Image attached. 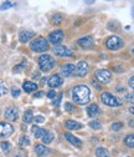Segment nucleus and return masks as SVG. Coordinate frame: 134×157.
<instances>
[{
  "mask_svg": "<svg viewBox=\"0 0 134 157\" xmlns=\"http://www.w3.org/2000/svg\"><path fill=\"white\" fill-rule=\"evenodd\" d=\"M72 99L77 105H86L91 99V91L85 85H77L72 90Z\"/></svg>",
  "mask_w": 134,
  "mask_h": 157,
  "instance_id": "f257e3e1",
  "label": "nucleus"
},
{
  "mask_svg": "<svg viewBox=\"0 0 134 157\" xmlns=\"http://www.w3.org/2000/svg\"><path fill=\"white\" fill-rule=\"evenodd\" d=\"M55 65H56V61L50 55H41L39 57V66H40V70L44 72H49L55 67Z\"/></svg>",
  "mask_w": 134,
  "mask_h": 157,
  "instance_id": "f03ea898",
  "label": "nucleus"
},
{
  "mask_svg": "<svg viewBox=\"0 0 134 157\" xmlns=\"http://www.w3.org/2000/svg\"><path fill=\"white\" fill-rule=\"evenodd\" d=\"M101 101L104 105L109 106V107H119V106H122V101L118 99V97H116L114 95H112L109 92H103L101 95Z\"/></svg>",
  "mask_w": 134,
  "mask_h": 157,
  "instance_id": "7ed1b4c3",
  "label": "nucleus"
},
{
  "mask_svg": "<svg viewBox=\"0 0 134 157\" xmlns=\"http://www.w3.org/2000/svg\"><path fill=\"white\" fill-rule=\"evenodd\" d=\"M30 48L35 52H44V51L49 50V43H47L46 39H44V37H37L36 40H34L31 43Z\"/></svg>",
  "mask_w": 134,
  "mask_h": 157,
  "instance_id": "20e7f679",
  "label": "nucleus"
},
{
  "mask_svg": "<svg viewBox=\"0 0 134 157\" xmlns=\"http://www.w3.org/2000/svg\"><path fill=\"white\" fill-rule=\"evenodd\" d=\"M106 46H107V49H109L112 51H116L124 46V41L118 36H110L106 43Z\"/></svg>",
  "mask_w": 134,
  "mask_h": 157,
  "instance_id": "39448f33",
  "label": "nucleus"
},
{
  "mask_svg": "<svg viewBox=\"0 0 134 157\" xmlns=\"http://www.w3.org/2000/svg\"><path fill=\"white\" fill-rule=\"evenodd\" d=\"M96 78L102 84H107L112 80V74L108 70H97L96 71Z\"/></svg>",
  "mask_w": 134,
  "mask_h": 157,
  "instance_id": "423d86ee",
  "label": "nucleus"
},
{
  "mask_svg": "<svg viewBox=\"0 0 134 157\" xmlns=\"http://www.w3.org/2000/svg\"><path fill=\"white\" fill-rule=\"evenodd\" d=\"M65 39V34L62 30H56V31H52L49 36V40L51 44H55V45H59L62 40Z\"/></svg>",
  "mask_w": 134,
  "mask_h": 157,
  "instance_id": "0eeeda50",
  "label": "nucleus"
},
{
  "mask_svg": "<svg viewBox=\"0 0 134 157\" xmlns=\"http://www.w3.org/2000/svg\"><path fill=\"white\" fill-rule=\"evenodd\" d=\"M14 132V127L8 122H0V139L9 137Z\"/></svg>",
  "mask_w": 134,
  "mask_h": 157,
  "instance_id": "6e6552de",
  "label": "nucleus"
},
{
  "mask_svg": "<svg viewBox=\"0 0 134 157\" xmlns=\"http://www.w3.org/2000/svg\"><path fill=\"white\" fill-rule=\"evenodd\" d=\"M49 86L51 89H57V87H60L62 84H63V78L60 76V75H52L50 78H49V81H47Z\"/></svg>",
  "mask_w": 134,
  "mask_h": 157,
  "instance_id": "1a4fd4ad",
  "label": "nucleus"
},
{
  "mask_svg": "<svg viewBox=\"0 0 134 157\" xmlns=\"http://www.w3.org/2000/svg\"><path fill=\"white\" fill-rule=\"evenodd\" d=\"M53 52L60 56V57H71L72 56V51L70 49H67L66 46H62V45H59L53 49Z\"/></svg>",
  "mask_w": 134,
  "mask_h": 157,
  "instance_id": "9d476101",
  "label": "nucleus"
},
{
  "mask_svg": "<svg viewBox=\"0 0 134 157\" xmlns=\"http://www.w3.org/2000/svg\"><path fill=\"white\" fill-rule=\"evenodd\" d=\"M4 116L8 121H16L19 119V110L16 107H9L5 110Z\"/></svg>",
  "mask_w": 134,
  "mask_h": 157,
  "instance_id": "9b49d317",
  "label": "nucleus"
},
{
  "mask_svg": "<svg viewBox=\"0 0 134 157\" xmlns=\"http://www.w3.org/2000/svg\"><path fill=\"white\" fill-rule=\"evenodd\" d=\"M88 70H89L88 64H87L86 61H80V63L77 64V66H76V71H74V72H76V75H77V76L83 77V76L87 75Z\"/></svg>",
  "mask_w": 134,
  "mask_h": 157,
  "instance_id": "f8f14e48",
  "label": "nucleus"
},
{
  "mask_svg": "<svg viewBox=\"0 0 134 157\" xmlns=\"http://www.w3.org/2000/svg\"><path fill=\"white\" fill-rule=\"evenodd\" d=\"M77 44H78L81 48H83V49H91V48L93 46L94 41H93V37H92V36H86V37L80 39V40L77 41Z\"/></svg>",
  "mask_w": 134,
  "mask_h": 157,
  "instance_id": "ddd939ff",
  "label": "nucleus"
},
{
  "mask_svg": "<svg viewBox=\"0 0 134 157\" xmlns=\"http://www.w3.org/2000/svg\"><path fill=\"white\" fill-rule=\"evenodd\" d=\"M65 139H66L71 145H73V146H76V147H82V141H81L80 139H77L76 136L68 133V132L65 133Z\"/></svg>",
  "mask_w": 134,
  "mask_h": 157,
  "instance_id": "4468645a",
  "label": "nucleus"
},
{
  "mask_svg": "<svg viewBox=\"0 0 134 157\" xmlns=\"http://www.w3.org/2000/svg\"><path fill=\"white\" fill-rule=\"evenodd\" d=\"M35 36V33L34 31H30V30H24V31H21L20 33V35H19V39H20V41L21 43H27V41H30L31 39Z\"/></svg>",
  "mask_w": 134,
  "mask_h": 157,
  "instance_id": "2eb2a0df",
  "label": "nucleus"
},
{
  "mask_svg": "<svg viewBox=\"0 0 134 157\" xmlns=\"http://www.w3.org/2000/svg\"><path fill=\"white\" fill-rule=\"evenodd\" d=\"M35 152H36V155L39 156V157H44V156H47L49 153H51V150L47 148L44 145H37L35 147Z\"/></svg>",
  "mask_w": 134,
  "mask_h": 157,
  "instance_id": "dca6fc26",
  "label": "nucleus"
},
{
  "mask_svg": "<svg viewBox=\"0 0 134 157\" xmlns=\"http://www.w3.org/2000/svg\"><path fill=\"white\" fill-rule=\"evenodd\" d=\"M87 115L89 117H97L101 115V109L97 105H89L87 107Z\"/></svg>",
  "mask_w": 134,
  "mask_h": 157,
  "instance_id": "f3484780",
  "label": "nucleus"
},
{
  "mask_svg": "<svg viewBox=\"0 0 134 157\" xmlns=\"http://www.w3.org/2000/svg\"><path fill=\"white\" fill-rule=\"evenodd\" d=\"M65 126L67 130H71V131H76V130H81L82 128V125L77 121H73V120H67L65 122Z\"/></svg>",
  "mask_w": 134,
  "mask_h": 157,
  "instance_id": "a211bd4d",
  "label": "nucleus"
},
{
  "mask_svg": "<svg viewBox=\"0 0 134 157\" xmlns=\"http://www.w3.org/2000/svg\"><path fill=\"white\" fill-rule=\"evenodd\" d=\"M76 71V66L73 64H66L62 69H61V74L63 76H71L73 72Z\"/></svg>",
  "mask_w": 134,
  "mask_h": 157,
  "instance_id": "6ab92c4d",
  "label": "nucleus"
},
{
  "mask_svg": "<svg viewBox=\"0 0 134 157\" xmlns=\"http://www.w3.org/2000/svg\"><path fill=\"white\" fill-rule=\"evenodd\" d=\"M23 89H24L25 92L30 94V92H34V91L37 90V85L35 82H32V81H25L24 85H23Z\"/></svg>",
  "mask_w": 134,
  "mask_h": 157,
  "instance_id": "aec40b11",
  "label": "nucleus"
},
{
  "mask_svg": "<svg viewBox=\"0 0 134 157\" xmlns=\"http://www.w3.org/2000/svg\"><path fill=\"white\" fill-rule=\"evenodd\" d=\"M32 132H34V136L35 139H42V137L47 133V131L45 128H41V127H37V126H34L32 127Z\"/></svg>",
  "mask_w": 134,
  "mask_h": 157,
  "instance_id": "412c9836",
  "label": "nucleus"
},
{
  "mask_svg": "<svg viewBox=\"0 0 134 157\" xmlns=\"http://www.w3.org/2000/svg\"><path fill=\"white\" fill-rule=\"evenodd\" d=\"M96 157H110V153L108 150H106L103 147H98L96 150Z\"/></svg>",
  "mask_w": 134,
  "mask_h": 157,
  "instance_id": "4be33fe9",
  "label": "nucleus"
},
{
  "mask_svg": "<svg viewBox=\"0 0 134 157\" xmlns=\"http://www.w3.org/2000/svg\"><path fill=\"white\" fill-rule=\"evenodd\" d=\"M124 144H125L128 147L134 148V133L128 135V136L125 137V139H124Z\"/></svg>",
  "mask_w": 134,
  "mask_h": 157,
  "instance_id": "5701e85b",
  "label": "nucleus"
},
{
  "mask_svg": "<svg viewBox=\"0 0 134 157\" xmlns=\"http://www.w3.org/2000/svg\"><path fill=\"white\" fill-rule=\"evenodd\" d=\"M53 141V133L52 132H47L44 137H42V142L45 144V145H49V144H51Z\"/></svg>",
  "mask_w": 134,
  "mask_h": 157,
  "instance_id": "b1692460",
  "label": "nucleus"
},
{
  "mask_svg": "<svg viewBox=\"0 0 134 157\" xmlns=\"http://www.w3.org/2000/svg\"><path fill=\"white\" fill-rule=\"evenodd\" d=\"M0 147H2V150H3L4 153H9L11 151V144L10 142H6V141L0 144Z\"/></svg>",
  "mask_w": 134,
  "mask_h": 157,
  "instance_id": "393cba45",
  "label": "nucleus"
},
{
  "mask_svg": "<svg viewBox=\"0 0 134 157\" xmlns=\"http://www.w3.org/2000/svg\"><path fill=\"white\" fill-rule=\"evenodd\" d=\"M32 120H34L32 112H31V111H26V112L24 113V122L30 124V122H32Z\"/></svg>",
  "mask_w": 134,
  "mask_h": 157,
  "instance_id": "a878e982",
  "label": "nucleus"
},
{
  "mask_svg": "<svg viewBox=\"0 0 134 157\" xmlns=\"http://www.w3.org/2000/svg\"><path fill=\"white\" fill-rule=\"evenodd\" d=\"M19 144H20V146H29L30 145V139L27 136H23L21 139H20V141H19Z\"/></svg>",
  "mask_w": 134,
  "mask_h": 157,
  "instance_id": "bb28decb",
  "label": "nucleus"
},
{
  "mask_svg": "<svg viewBox=\"0 0 134 157\" xmlns=\"http://www.w3.org/2000/svg\"><path fill=\"white\" fill-rule=\"evenodd\" d=\"M89 126H91L93 130H100V128H101V122L97 121V120H94V121H91V122H89Z\"/></svg>",
  "mask_w": 134,
  "mask_h": 157,
  "instance_id": "cd10ccee",
  "label": "nucleus"
},
{
  "mask_svg": "<svg viewBox=\"0 0 134 157\" xmlns=\"http://www.w3.org/2000/svg\"><path fill=\"white\" fill-rule=\"evenodd\" d=\"M6 92H8V87L5 86L4 82H0V97L6 95Z\"/></svg>",
  "mask_w": 134,
  "mask_h": 157,
  "instance_id": "c85d7f7f",
  "label": "nucleus"
},
{
  "mask_svg": "<svg viewBox=\"0 0 134 157\" xmlns=\"http://www.w3.org/2000/svg\"><path fill=\"white\" fill-rule=\"evenodd\" d=\"M15 4L14 3H11V2H5V3H3V5L0 6V10H6V9H9V8H13Z\"/></svg>",
  "mask_w": 134,
  "mask_h": 157,
  "instance_id": "c756f323",
  "label": "nucleus"
},
{
  "mask_svg": "<svg viewBox=\"0 0 134 157\" xmlns=\"http://www.w3.org/2000/svg\"><path fill=\"white\" fill-rule=\"evenodd\" d=\"M26 67V61H23L20 65H17L16 67H14V72H19V71H21Z\"/></svg>",
  "mask_w": 134,
  "mask_h": 157,
  "instance_id": "7c9ffc66",
  "label": "nucleus"
},
{
  "mask_svg": "<svg viewBox=\"0 0 134 157\" xmlns=\"http://www.w3.org/2000/svg\"><path fill=\"white\" fill-rule=\"evenodd\" d=\"M123 127V124L122 122H114L113 125H112V130L113 131H118V130H121Z\"/></svg>",
  "mask_w": 134,
  "mask_h": 157,
  "instance_id": "2f4dec72",
  "label": "nucleus"
},
{
  "mask_svg": "<svg viewBox=\"0 0 134 157\" xmlns=\"http://www.w3.org/2000/svg\"><path fill=\"white\" fill-rule=\"evenodd\" d=\"M125 100H127L129 104H133V105H134V92L128 94V95L125 96Z\"/></svg>",
  "mask_w": 134,
  "mask_h": 157,
  "instance_id": "473e14b6",
  "label": "nucleus"
},
{
  "mask_svg": "<svg viewBox=\"0 0 134 157\" xmlns=\"http://www.w3.org/2000/svg\"><path fill=\"white\" fill-rule=\"evenodd\" d=\"M11 95H13V97H15V99H16V97L20 96V90L16 89V87H13L11 89Z\"/></svg>",
  "mask_w": 134,
  "mask_h": 157,
  "instance_id": "72a5a7b5",
  "label": "nucleus"
},
{
  "mask_svg": "<svg viewBox=\"0 0 134 157\" xmlns=\"http://www.w3.org/2000/svg\"><path fill=\"white\" fill-rule=\"evenodd\" d=\"M61 20H62V16H61V15H55L53 19H52V23H53V24H60Z\"/></svg>",
  "mask_w": 134,
  "mask_h": 157,
  "instance_id": "f704fd0d",
  "label": "nucleus"
},
{
  "mask_svg": "<svg viewBox=\"0 0 134 157\" xmlns=\"http://www.w3.org/2000/svg\"><path fill=\"white\" fill-rule=\"evenodd\" d=\"M65 110L68 111V112H72V111L74 110V107H73V105H72L71 102H66V105H65Z\"/></svg>",
  "mask_w": 134,
  "mask_h": 157,
  "instance_id": "c9c22d12",
  "label": "nucleus"
},
{
  "mask_svg": "<svg viewBox=\"0 0 134 157\" xmlns=\"http://www.w3.org/2000/svg\"><path fill=\"white\" fill-rule=\"evenodd\" d=\"M15 157H27V153L24 150H20V151H17V153L15 155Z\"/></svg>",
  "mask_w": 134,
  "mask_h": 157,
  "instance_id": "e433bc0d",
  "label": "nucleus"
},
{
  "mask_svg": "<svg viewBox=\"0 0 134 157\" xmlns=\"http://www.w3.org/2000/svg\"><path fill=\"white\" fill-rule=\"evenodd\" d=\"M61 99H62V95H59V96H57L56 99L53 100V105H55V106H59V104H60Z\"/></svg>",
  "mask_w": 134,
  "mask_h": 157,
  "instance_id": "4c0bfd02",
  "label": "nucleus"
},
{
  "mask_svg": "<svg viewBox=\"0 0 134 157\" xmlns=\"http://www.w3.org/2000/svg\"><path fill=\"white\" fill-rule=\"evenodd\" d=\"M34 120H35V122H36V124H41V122H44V121H45V119H44L42 116H36Z\"/></svg>",
  "mask_w": 134,
  "mask_h": 157,
  "instance_id": "58836bf2",
  "label": "nucleus"
},
{
  "mask_svg": "<svg viewBox=\"0 0 134 157\" xmlns=\"http://www.w3.org/2000/svg\"><path fill=\"white\" fill-rule=\"evenodd\" d=\"M56 95H57V94H56L53 90H51V91H49V92H47V97H49V99H55Z\"/></svg>",
  "mask_w": 134,
  "mask_h": 157,
  "instance_id": "ea45409f",
  "label": "nucleus"
},
{
  "mask_svg": "<svg viewBox=\"0 0 134 157\" xmlns=\"http://www.w3.org/2000/svg\"><path fill=\"white\" fill-rule=\"evenodd\" d=\"M129 86H130L132 89H134V76L129 78Z\"/></svg>",
  "mask_w": 134,
  "mask_h": 157,
  "instance_id": "a19ab883",
  "label": "nucleus"
},
{
  "mask_svg": "<svg viewBox=\"0 0 134 157\" xmlns=\"http://www.w3.org/2000/svg\"><path fill=\"white\" fill-rule=\"evenodd\" d=\"M42 95H44V94H42V92H41V91H37V92H36V94H35V95H34V96H35V97H36V99H40V97H41V96H42Z\"/></svg>",
  "mask_w": 134,
  "mask_h": 157,
  "instance_id": "79ce46f5",
  "label": "nucleus"
},
{
  "mask_svg": "<svg viewBox=\"0 0 134 157\" xmlns=\"http://www.w3.org/2000/svg\"><path fill=\"white\" fill-rule=\"evenodd\" d=\"M129 126L130 127H134V120H129Z\"/></svg>",
  "mask_w": 134,
  "mask_h": 157,
  "instance_id": "37998d69",
  "label": "nucleus"
},
{
  "mask_svg": "<svg viewBox=\"0 0 134 157\" xmlns=\"http://www.w3.org/2000/svg\"><path fill=\"white\" fill-rule=\"evenodd\" d=\"M129 112H130V113H133V115H134V107H130V109H129Z\"/></svg>",
  "mask_w": 134,
  "mask_h": 157,
  "instance_id": "c03bdc74",
  "label": "nucleus"
},
{
  "mask_svg": "<svg viewBox=\"0 0 134 157\" xmlns=\"http://www.w3.org/2000/svg\"><path fill=\"white\" fill-rule=\"evenodd\" d=\"M132 16H133V19H134V6L132 8Z\"/></svg>",
  "mask_w": 134,
  "mask_h": 157,
  "instance_id": "a18cd8bd",
  "label": "nucleus"
}]
</instances>
